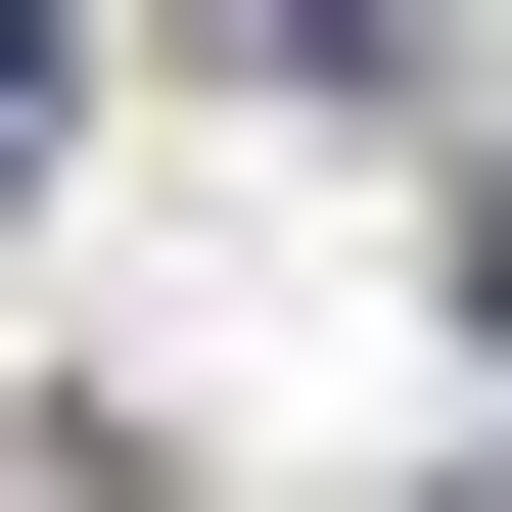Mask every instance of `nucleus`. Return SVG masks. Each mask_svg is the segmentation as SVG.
Here are the masks:
<instances>
[{"label":"nucleus","mask_w":512,"mask_h":512,"mask_svg":"<svg viewBox=\"0 0 512 512\" xmlns=\"http://www.w3.org/2000/svg\"><path fill=\"white\" fill-rule=\"evenodd\" d=\"M466 326H512V187H466Z\"/></svg>","instance_id":"2"},{"label":"nucleus","mask_w":512,"mask_h":512,"mask_svg":"<svg viewBox=\"0 0 512 512\" xmlns=\"http://www.w3.org/2000/svg\"><path fill=\"white\" fill-rule=\"evenodd\" d=\"M0 187H47V0H0Z\"/></svg>","instance_id":"1"}]
</instances>
